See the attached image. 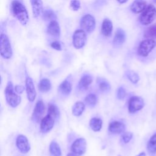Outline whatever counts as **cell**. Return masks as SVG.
I'll use <instances>...</instances> for the list:
<instances>
[{"label": "cell", "mask_w": 156, "mask_h": 156, "mask_svg": "<svg viewBox=\"0 0 156 156\" xmlns=\"http://www.w3.org/2000/svg\"><path fill=\"white\" fill-rule=\"evenodd\" d=\"M12 11L15 18L23 24L26 25L29 21V15L25 6L19 1L13 0L12 2Z\"/></svg>", "instance_id": "1"}, {"label": "cell", "mask_w": 156, "mask_h": 156, "mask_svg": "<svg viewBox=\"0 0 156 156\" xmlns=\"http://www.w3.org/2000/svg\"><path fill=\"white\" fill-rule=\"evenodd\" d=\"M5 97L8 104L13 108H15L20 105L21 101L20 96L18 95L15 90L12 82L9 81L5 88Z\"/></svg>", "instance_id": "2"}, {"label": "cell", "mask_w": 156, "mask_h": 156, "mask_svg": "<svg viewBox=\"0 0 156 156\" xmlns=\"http://www.w3.org/2000/svg\"><path fill=\"white\" fill-rule=\"evenodd\" d=\"M156 18V8L152 4L148 5L139 17V21L142 25L151 24Z\"/></svg>", "instance_id": "3"}, {"label": "cell", "mask_w": 156, "mask_h": 156, "mask_svg": "<svg viewBox=\"0 0 156 156\" xmlns=\"http://www.w3.org/2000/svg\"><path fill=\"white\" fill-rule=\"evenodd\" d=\"M0 52L1 56L5 59L10 58L13 54L12 49L9 39L8 37L4 34H1Z\"/></svg>", "instance_id": "4"}, {"label": "cell", "mask_w": 156, "mask_h": 156, "mask_svg": "<svg viewBox=\"0 0 156 156\" xmlns=\"http://www.w3.org/2000/svg\"><path fill=\"white\" fill-rule=\"evenodd\" d=\"M156 46V41L154 39H146L143 40L138 48V54L139 55L146 57Z\"/></svg>", "instance_id": "5"}, {"label": "cell", "mask_w": 156, "mask_h": 156, "mask_svg": "<svg viewBox=\"0 0 156 156\" xmlns=\"http://www.w3.org/2000/svg\"><path fill=\"white\" fill-rule=\"evenodd\" d=\"M144 106V102L142 98L138 96L131 97L129 101L128 110L130 113H135L141 110Z\"/></svg>", "instance_id": "6"}, {"label": "cell", "mask_w": 156, "mask_h": 156, "mask_svg": "<svg viewBox=\"0 0 156 156\" xmlns=\"http://www.w3.org/2000/svg\"><path fill=\"white\" fill-rule=\"evenodd\" d=\"M96 27V21L94 18L90 15L87 14L82 16L80 20V27L86 32H93Z\"/></svg>", "instance_id": "7"}, {"label": "cell", "mask_w": 156, "mask_h": 156, "mask_svg": "<svg viewBox=\"0 0 156 156\" xmlns=\"http://www.w3.org/2000/svg\"><path fill=\"white\" fill-rule=\"evenodd\" d=\"M87 41L86 32L82 29H79L74 32L73 36V44L75 48L80 49L83 48Z\"/></svg>", "instance_id": "8"}, {"label": "cell", "mask_w": 156, "mask_h": 156, "mask_svg": "<svg viewBox=\"0 0 156 156\" xmlns=\"http://www.w3.org/2000/svg\"><path fill=\"white\" fill-rule=\"evenodd\" d=\"M72 152L76 156H81L87 150V141L83 138L76 139L71 147Z\"/></svg>", "instance_id": "9"}, {"label": "cell", "mask_w": 156, "mask_h": 156, "mask_svg": "<svg viewBox=\"0 0 156 156\" xmlns=\"http://www.w3.org/2000/svg\"><path fill=\"white\" fill-rule=\"evenodd\" d=\"M55 118L52 116L47 114L43 118L41 119L40 122V130L42 133L49 132L54 127Z\"/></svg>", "instance_id": "10"}, {"label": "cell", "mask_w": 156, "mask_h": 156, "mask_svg": "<svg viewBox=\"0 0 156 156\" xmlns=\"http://www.w3.org/2000/svg\"><path fill=\"white\" fill-rule=\"evenodd\" d=\"M26 91L27 98L30 102H33L36 98L37 92L34 86V83L32 78L29 76H27L26 78Z\"/></svg>", "instance_id": "11"}, {"label": "cell", "mask_w": 156, "mask_h": 156, "mask_svg": "<svg viewBox=\"0 0 156 156\" xmlns=\"http://www.w3.org/2000/svg\"><path fill=\"white\" fill-rule=\"evenodd\" d=\"M44 111H45L44 104L41 99H40L37 102L35 106L34 107V109L32 115V121L38 122L41 119L44 113Z\"/></svg>", "instance_id": "12"}, {"label": "cell", "mask_w": 156, "mask_h": 156, "mask_svg": "<svg viewBox=\"0 0 156 156\" xmlns=\"http://www.w3.org/2000/svg\"><path fill=\"white\" fill-rule=\"evenodd\" d=\"M16 145L18 150L23 154H26L30 150V144L28 139L23 135H19L17 136Z\"/></svg>", "instance_id": "13"}, {"label": "cell", "mask_w": 156, "mask_h": 156, "mask_svg": "<svg viewBox=\"0 0 156 156\" xmlns=\"http://www.w3.org/2000/svg\"><path fill=\"white\" fill-rule=\"evenodd\" d=\"M72 90V80L71 77H67L58 87V91L60 94L64 96H68Z\"/></svg>", "instance_id": "14"}, {"label": "cell", "mask_w": 156, "mask_h": 156, "mask_svg": "<svg viewBox=\"0 0 156 156\" xmlns=\"http://www.w3.org/2000/svg\"><path fill=\"white\" fill-rule=\"evenodd\" d=\"M126 40V34L125 32L121 28H118L115 33L113 37V44L114 47L118 48L121 46Z\"/></svg>", "instance_id": "15"}, {"label": "cell", "mask_w": 156, "mask_h": 156, "mask_svg": "<svg viewBox=\"0 0 156 156\" xmlns=\"http://www.w3.org/2000/svg\"><path fill=\"white\" fill-rule=\"evenodd\" d=\"M126 126L124 123L118 121L111 122L108 126V130L112 133L119 134L124 132Z\"/></svg>", "instance_id": "16"}, {"label": "cell", "mask_w": 156, "mask_h": 156, "mask_svg": "<svg viewBox=\"0 0 156 156\" xmlns=\"http://www.w3.org/2000/svg\"><path fill=\"white\" fill-rule=\"evenodd\" d=\"M147 7L145 0H134L130 5V10L134 13L143 12Z\"/></svg>", "instance_id": "17"}, {"label": "cell", "mask_w": 156, "mask_h": 156, "mask_svg": "<svg viewBox=\"0 0 156 156\" xmlns=\"http://www.w3.org/2000/svg\"><path fill=\"white\" fill-rule=\"evenodd\" d=\"M32 13L35 18H37L43 13V2L41 0H30Z\"/></svg>", "instance_id": "18"}, {"label": "cell", "mask_w": 156, "mask_h": 156, "mask_svg": "<svg viewBox=\"0 0 156 156\" xmlns=\"http://www.w3.org/2000/svg\"><path fill=\"white\" fill-rule=\"evenodd\" d=\"M93 82V77L89 74H84L79 80L78 83L79 89L85 90L88 88Z\"/></svg>", "instance_id": "19"}, {"label": "cell", "mask_w": 156, "mask_h": 156, "mask_svg": "<svg viewBox=\"0 0 156 156\" xmlns=\"http://www.w3.org/2000/svg\"><path fill=\"white\" fill-rule=\"evenodd\" d=\"M48 34L54 37H59L60 34V29L59 24L55 20L50 21L47 28Z\"/></svg>", "instance_id": "20"}, {"label": "cell", "mask_w": 156, "mask_h": 156, "mask_svg": "<svg viewBox=\"0 0 156 156\" xmlns=\"http://www.w3.org/2000/svg\"><path fill=\"white\" fill-rule=\"evenodd\" d=\"M112 30L113 24L112 21L108 18L104 19L101 26V32L102 35L105 37H110L112 34Z\"/></svg>", "instance_id": "21"}, {"label": "cell", "mask_w": 156, "mask_h": 156, "mask_svg": "<svg viewBox=\"0 0 156 156\" xmlns=\"http://www.w3.org/2000/svg\"><path fill=\"white\" fill-rule=\"evenodd\" d=\"M85 108V105L83 102H76L72 107V113L75 116H80Z\"/></svg>", "instance_id": "22"}, {"label": "cell", "mask_w": 156, "mask_h": 156, "mask_svg": "<svg viewBox=\"0 0 156 156\" xmlns=\"http://www.w3.org/2000/svg\"><path fill=\"white\" fill-rule=\"evenodd\" d=\"M90 127L94 132L101 130L102 126V121L99 118H93L90 121Z\"/></svg>", "instance_id": "23"}, {"label": "cell", "mask_w": 156, "mask_h": 156, "mask_svg": "<svg viewBox=\"0 0 156 156\" xmlns=\"http://www.w3.org/2000/svg\"><path fill=\"white\" fill-rule=\"evenodd\" d=\"M51 88V83L50 80L46 78L42 79L38 84V89L42 93H46Z\"/></svg>", "instance_id": "24"}, {"label": "cell", "mask_w": 156, "mask_h": 156, "mask_svg": "<svg viewBox=\"0 0 156 156\" xmlns=\"http://www.w3.org/2000/svg\"><path fill=\"white\" fill-rule=\"evenodd\" d=\"M49 152L52 156H62V151L59 144L55 141H52L49 145Z\"/></svg>", "instance_id": "25"}, {"label": "cell", "mask_w": 156, "mask_h": 156, "mask_svg": "<svg viewBox=\"0 0 156 156\" xmlns=\"http://www.w3.org/2000/svg\"><path fill=\"white\" fill-rule=\"evenodd\" d=\"M144 37L147 39H156V23L150 26L145 30Z\"/></svg>", "instance_id": "26"}, {"label": "cell", "mask_w": 156, "mask_h": 156, "mask_svg": "<svg viewBox=\"0 0 156 156\" xmlns=\"http://www.w3.org/2000/svg\"><path fill=\"white\" fill-rule=\"evenodd\" d=\"M147 151L151 154L156 153V133H154L149 139L147 144Z\"/></svg>", "instance_id": "27"}, {"label": "cell", "mask_w": 156, "mask_h": 156, "mask_svg": "<svg viewBox=\"0 0 156 156\" xmlns=\"http://www.w3.org/2000/svg\"><path fill=\"white\" fill-rule=\"evenodd\" d=\"M98 102V98L95 94L90 93L85 98V102L89 107H93Z\"/></svg>", "instance_id": "28"}, {"label": "cell", "mask_w": 156, "mask_h": 156, "mask_svg": "<svg viewBox=\"0 0 156 156\" xmlns=\"http://www.w3.org/2000/svg\"><path fill=\"white\" fill-rule=\"evenodd\" d=\"M48 114L52 116L55 119H57L60 115L59 110L55 104H49L48 108Z\"/></svg>", "instance_id": "29"}, {"label": "cell", "mask_w": 156, "mask_h": 156, "mask_svg": "<svg viewBox=\"0 0 156 156\" xmlns=\"http://www.w3.org/2000/svg\"><path fill=\"white\" fill-rule=\"evenodd\" d=\"M126 76L128 79L133 84L137 83L140 80V77L138 74L133 71H127L126 72Z\"/></svg>", "instance_id": "30"}, {"label": "cell", "mask_w": 156, "mask_h": 156, "mask_svg": "<svg viewBox=\"0 0 156 156\" xmlns=\"http://www.w3.org/2000/svg\"><path fill=\"white\" fill-rule=\"evenodd\" d=\"M98 86L99 90L102 92H107L110 90L111 87L107 80L101 79L98 81Z\"/></svg>", "instance_id": "31"}, {"label": "cell", "mask_w": 156, "mask_h": 156, "mask_svg": "<svg viewBox=\"0 0 156 156\" xmlns=\"http://www.w3.org/2000/svg\"><path fill=\"white\" fill-rule=\"evenodd\" d=\"M42 15H43V20L50 21L55 20L57 18V16L55 13L51 10H46L44 11Z\"/></svg>", "instance_id": "32"}, {"label": "cell", "mask_w": 156, "mask_h": 156, "mask_svg": "<svg viewBox=\"0 0 156 156\" xmlns=\"http://www.w3.org/2000/svg\"><path fill=\"white\" fill-rule=\"evenodd\" d=\"M132 137H133V133L130 132H127L122 133L121 136V139L125 144H127L132 140Z\"/></svg>", "instance_id": "33"}, {"label": "cell", "mask_w": 156, "mask_h": 156, "mask_svg": "<svg viewBox=\"0 0 156 156\" xmlns=\"http://www.w3.org/2000/svg\"><path fill=\"white\" fill-rule=\"evenodd\" d=\"M116 96L118 99L119 100H122L124 99L126 96V91L123 87H120L118 88L116 92Z\"/></svg>", "instance_id": "34"}, {"label": "cell", "mask_w": 156, "mask_h": 156, "mask_svg": "<svg viewBox=\"0 0 156 156\" xmlns=\"http://www.w3.org/2000/svg\"><path fill=\"white\" fill-rule=\"evenodd\" d=\"M70 7L74 11L78 10L80 7V2L79 0H71L70 2Z\"/></svg>", "instance_id": "35"}, {"label": "cell", "mask_w": 156, "mask_h": 156, "mask_svg": "<svg viewBox=\"0 0 156 156\" xmlns=\"http://www.w3.org/2000/svg\"><path fill=\"white\" fill-rule=\"evenodd\" d=\"M51 46L52 48L57 50V51H61L62 50V46L59 41H54L51 43Z\"/></svg>", "instance_id": "36"}, {"label": "cell", "mask_w": 156, "mask_h": 156, "mask_svg": "<svg viewBox=\"0 0 156 156\" xmlns=\"http://www.w3.org/2000/svg\"><path fill=\"white\" fill-rule=\"evenodd\" d=\"M25 88H26V87H24L23 85H16L15 87V90L18 94L23 93V91H24Z\"/></svg>", "instance_id": "37"}, {"label": "cell", "mask_w": 156, "mask_h": 156, "mask_svg": "<svg viewBox=\"0 0 156 156\" xmlns=\"http://www.w3.org/2000/svg\"><path fill=\"white\" fill-rule=\"evenodd\" d=\"M136 156H146V154H145V152H140V154H138V155H136Z\"/></svg>", "instance_id": "38"}, {"label": "cell", "mask_w": 156, "mask_h": 156, "mask_svg": "<svg viewBox=\"0 0 156 156\" xmlns=\"http://www.w3.org/2000/svg\"><path fill=\"white\" fill-rule=\"evenodd\" d=\"M117 1L118 2H119L120 4H123V3H125L127 1V0H117Z\"/></svg>", "instance_id": "39"}, {"label": "cell", "mask_w": 156, "mask_h": 156, "mask_svg": "<svg viewBox=\"0 0 156 156\" xmlns=\"http://www.w3.org/2000/svg\"><path fill=\"white\" fill-rule=\"evenodd\" d=\"M66 156H76L75 154H74L73 152L72 153H69L67 154Z\"/></svg>", "instance_id": "40"}, {"label": "cell", "mask_w": 156, "mask_h": 156, "mask_svg": "<svg viewBox=\"0 0 156 156\" xmlns=\"http://www.w3.org/2000/svg\"><path fill=\"white\" fill-rule=\"evenodd\" d=\"M118 156H121V155H118Z\"/></svg>", "instance_id": "41"}]
</instances>
